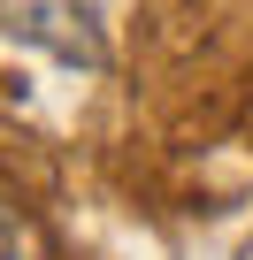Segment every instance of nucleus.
I'll return each mask as SVG.
<instances>
[{
    "instance_id": "2",
    "label": "nucleus",
    "mask_w": 253,
    "mask_h": 260,
    "mask_svg": "<svg viewBox=\"0 0 253 260\" xmlns=\"http://www.w3.org/2000/svg\"><path fill=\"white\" fill-rule=\"evenodd\" d=\"M16 252H23V230H16V214H8V207H0V260H16Z\"/></svg>"
},
{
    "instance_id": "3",
    "label": "nucleus",
    "mask_w": 253,
    "mask_h": 260,
    "mask_svg": "<svg viewBox=\"0 0 253 260\" xmlns=\"http://www.w3.org/2000/svg\"><path fill=\"white\" fill-rule=\"evenodd\" d=\"M245 260H253V245H245Z\"/></svg>"
},
{
    "instance_id": "1",
    "label": "nucleus",
    "mask_w": 253,
    "mask_h": 260,
    "mask_svg": "<svg viewBox=\"0 0 253 260\" xmlns=\"http://www.w3.org/2000/svg\"><path fill=\"white\" fill-rule=\"evenodd\" d=\"M0 39L46 46L69 69H107V39H100L92 0H0Z\"/></svg>"
}]
</instances>
